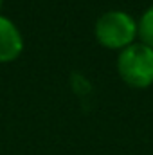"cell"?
<instances>
[{
    "label": "cell",
    "instance_id": "1",
    "mask_svg": "<svg viewBox=\"0 0 153 155\" xmlns=\"http://www.w3.org/2000/svg\"><path fill=\"white\" fill-rule=\"evenodd\" d=\"M117 71L124 83L146 88L153 83V49L144 43H132L119 54Z\"/></svg>",
    "mask_w": 153,
    "mask_h": 155
},
{
    "label": "cell",
    "instance_id": "2",
    "mask_svg": "<svg viewBox=\"0 0 153 155\" xmlns=\"http://www.w3.org/2000/svg\"><path fill=\"white\" fill-rule=\"evenodd\" d=\"M137 36V24L122 11H108L96 22V38L106 49H126Z\"/></svg>",
    "mask_w": 153,
    "mask_h": 155
},
{
    "label": "cell",
    "instance_id": "3",
    "mask_svg": "<svg viewBox=\"0 0 153 155\" xmlns=\"http://www.w3.org/2000/svg\"><path fill=\"white\" fill-rule=\"evenodd\" d=\"M22 49H24V40L16 25L5 16H0V63L16 60Z\"/></svg>",
    "mask_w": 153,
    "mask_h": 155
},
{
    "label": "cell",
    "instance_id": "4",
    "mask_svg": "<svg viewBox=\"0 0 153 155\" xmlns=\"http://www.w3.org/2000/svg\"><path fill=\"white\" fill-rule=\"evenodd\" d=\"M137 35L141 36L144 45L153 49V5L141 16V22L137 25Z\"/></svg>",
    "mask_w": 153,
    "mask_h": 155
},
{
    "label": "cell",
    "instance_id": "5",
    "mask_svg": "<svg viewBox=\"0 0 153 155\" xmlns=\"http://www.w3.org/2000/svg\"><path fill=\"white\" fill-rule=\"evenodd\" d=\"M2 2H4V0H0V9H2Z\"/></svg>",
    "mask_w": 153,
    "mask_h": 155
}]
</instances>
